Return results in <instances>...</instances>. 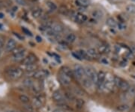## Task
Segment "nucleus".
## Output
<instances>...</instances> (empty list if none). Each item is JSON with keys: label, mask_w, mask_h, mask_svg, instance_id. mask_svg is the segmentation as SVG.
Listing matches in <instances>:
<instances>
[{"label": "nucleus", "mask_w": 135, "mask_h": 112, "mask_svg": "<svg viewBox=\"0 0 135 112\" xmlns=\"http://www.w3.org/2000/svg\"><path fill=\"white\" fill-rule=\"evenodd\" d=\"M86 52H87V54L89 55V56L90 58H93V59L98 58V52H97V50H96L95 49H94V48H89V49H88V50H87Z\"/></svg>", "instance_id": "4be33fe9"}, {"label": "nucleus", "mask_w": 135, "mask_h": 112, "mask_svg": "<svg viewBox=\"0 0 135 112\" xmlns=\"http://www.w3.org/2000/svg\"><path fill=\"white\" fill-rule=\"evenodd\" d=\"M126 56H127V58H128V59H134V54L131 51L128 52Z\"/></svg>", "instance_id": "79ce46f5"}, {"label": "nucleus", "mask_w": 135, "mask_h": 112, "mask_svg": "<svg viewBox=\"0 0 135 112\" xmlns=\"http://www.w3.org/2000/svg\"><path fill=\"white\" fill-rule=\"evenodd\" d=\"M5 72H6V74L12 80H18L23 74V69L17 66H11V67L8 68Z\"/></svg>", "instance_id": "f257e3e1"}, {"label": "nucleus", "mask_w": 135, "mask_h": 112, "mask_svg": "<svg viewBox=\"0 0 135 112\" xmlns=\"http://www.w3.org/2000/svg\"><path fill=\"white\" fill-rule=\"evenodd\" d=\"M53 112H66V110H63V109H61V108H58L55 109Z\"/></svg>", "instance_id": "a18cd8bd"}, {"label": "nucleus", "mask_w": 135, "mask_h": 112, "mask_svg": "<svg viewBox=\"0 0 135 112\" xmlns=\"http://www.w3.org/2000/svg\"><path fill=\"white\" fill-rule=\"evenodd\" d=\"M26 50L16 54V55H13V60L15 62H22L25 57H26Z\"/></svg>", "instance_id": "9b49d317"}, {"label": "nucleus", "mask_w": 135, "mask_h": 112, "mask_svg": "<svg viewBox=\"0 0 135 112\" xmlns=\"http://www.w3.org/2000/svg\"><path fill=\"white\" fill-rule=\"evenodd\" d=\"M47 7L51 10V11H56L57 9V6L55 3H53V2H50V1H48L47 2Z\"/></svg>", "instance_id": "72a5a7b5"}, {"label": "nucleus", "mask_w": 135, "mask_h": 112, "mask_svg": "<svg viewBox=\"0 0 135 112\" xmlns=\"http://www.w3.org/2000/svg\"><path fill=\"white\" fill-rule=\"evenodd\" d=\"M75 20L77 23L82 24V23H84V22H86L87 20V17L85 14H82V13H78L75 16Z\"/></svg>", "instance_id": "dca6fc26"}, {"label": "nucleus", "mask_w": 135, "mask_h": 112, "mask_svg": "<svg viewBox=\"0 0 135 112\" xmlns=\"http://www.w3.org/2000/svg\"><path fill=\"white\" fill-rule=\"evenodd\" d=\"M23 108L26 110V112H35V108L32 106V104H29V103L24 104Z\"/></svg>", "instance_id": "2f4dec72"}, {"label": "nucleus", "mask_w": 135, "mask_h": 112, "mask_svg": "<svg viewBox=\"0 0 135 112\" xmlns=\"http://www.w3.org/2000/svg\"><path fill=\"white\" fill-rule=\"evenodd\" d=\"M15 36H17V37H18L20 39H21V40H23V37H21V36H20L17 33H15Z\"/></svg>", "instance_id": "3c124183"}, {"label": "nucleus", "mask_w": 135, "mask_h": 112, "mask_svg": "<svg viewBox=\"0 0 135 112\" xmlns=\"http://www.w3.org/2000/svg\"><path fill=\"white\" fill-rule=\"evenodd\" d=\"M128 109H129V105L127 104H122L117 107V110L120 112H125L128 110Z\"/></svg>", "instance_id": "bb28decb"}, {"label": "nucleus", "mask_w": 135, "mask_h": 112, "mask_svg": "<svg viewBox=\"0 0 135 112\" xmlns=\"http://www.w3.org/2000/svg\"><path fill=\"white\" fill-rule=\"evenodd\" d=\"M126 12L131 14H135V6L134 5H128L126 6L125 8Z\"/></svg>", "instance_id": "c85d7f7f"}, {"label": "nucleus", "mask_w": 135, "mask_h": 112, "mask_svg": "<svg viewBox=\"0 0 135 112\" xmlns=\"http://www.w3.org/2000/svg\"><path fill=\"white\" fill-rule=\"evenodd\" d=\"M49 72L46 69H41V70H36L34 73L33 78L38 80H42L45 78H47L49 75Z\"/></svg>", "instance_id": "423d86ee"}, {"label": "nucleus", "mask_w": 135, "mask_h": 112, "mask_svg": "<svg viewBox=\"0 0 135 112\" xmlns=\"http://www.w3.org/2000/svg\"><path fill=\"white\" fill-rule=\"evenodd\" d=\"M23 50H25V49H24L23 47H16V48L12 50V54H13V55H16V54H17L23 51Z\"/></svg>", "instance_id": "e433bc0d"}, {"label": "nucleus", "mask_w": 135, "mask_h": 112, "mask_svg": "<svg viewBox=\"0 0 135 112\" xmlns=\"http://www.w3.org/2000/svg\"><path fill=\"white\" fill-rule=\"evenodd\" d=\"M98 50L100 54H109L110 52V47L107 44H102L98 47Z\"/></svg>", "instance_id": "9d476101"}, {"label": "nucleus", "mask_w": 135, "mask_h": 112, "mask_svg": "<svg viewBox=\"0 0 135 112\" xmlns=\"http://www.w3.org/2000/svg\"><path fill=\"white\" fill-rule=\"evenodd\" d=\"M122 81V80L119 77L114 76L113 78V83L114 86H116V87H119V86H120Z\"/></svg>", "instance_id": "393cba45"}, {"label": "nucleus", "mask_w": 135, "mask_h": 112, "mask_svg": "<svg viewBox=\"0 0 135 112\" xmlns=\"http://www.w3.org/2000/svg\"><path fill=\"white\" fill-rule=\"evenodd\" d=\"M17 4H19L20 6H26V0H15Z\"/></svg>", "instance_id": "ea45409f"}, {"label": "nucleus", "mask_w": 135, "mask_h": 112, "mask_svg": "<svg viewBox=\"0 0 135 112\" xmlns=\"http://www.w3.org/2000/svg\"><path fill=\"white\" fill-rule=\"evenodd\" d=\"M53 98L57 103L65 102V99H66L65 95L60 90H56L55 92H53Z\"/></svg>", "instance_id": "39448f33"}, {"label": "nucleus", "mask_w": 135, "mask_h": 112, "mask_svg": "<svg viewBox=\"0 0 135 112\" xmlns=\"http://www.w3.org/2000/svg\"><path fill=\"white\" fill-rule=\"evenodd\" d=\"M35 39H36V41H37L38 42H42V38H41V37L39 36H37L35 37Z\"/></svg>", "instance_id": "49530a36"}, {"label": "nucleus", "mask_w": 135, "mask_h": 112, "mask_svg": "<svg viewBox=\"0 0 135 112\" xmlns=\"http://www.w3.org/2000/svg\"><path fill=\"white\" fill-rule=\"evenodd\" d=\"M106 23H107V26L111 27V28H115L116 26H117V23H116V21L113 18H109L107 20Z\"/></svg>", "instance_id": "5701e85b"}, {"label": "nucleus", "mask_w": 135, "mask_h": 112, "mask_svg": "<svg viewBox=\"0 0 135 112\" xmlns=\"http://www.w3.org/2000/svg\"><path fill=\"white\" fill-rule=\"evenodd\" d=\"M43 14V10L41 8H38L35 11L32 12V15L34 18H38L40 17H41Z\"/></svg>", "instance_id": "b1692460"}, {"label": "nucleus", "mask_w": 135, "mask_h": 112, "mask_svg": "<svg viewBox=\"0 0 135 112\" xmlns=\"http://www.w3.org/2000/svg\"><path fill=\"white\" fill-rule=\"evenodd\" d=\"M126 65H127V62L126 61H122V62H120V66H125Z\"/></svg>", "instance_id": "09e8293b"}, {"label": "nucleus", "mask_w": 135, "mask_h": 112, "mask_svg": "<svg viewBox=\"0 0 135 112\" xmlns=\"http://www.w3.org/2000/svg\"><path fill=\"white\" fill-rule=\"evenodd\" d=\"M8 112H16V111H14V110H9V111H8Z\"/></svg>", "instance_id": "6e6d98bb"}, {"label": "nucleus", "mask_w": 135, "mask_h": 112, "mask_svg": "<svg viewBox=\"0 0 135 112\" xmlns=\"http://www.w3.org/2000/svg\"><path fill=\"white\" fill-rule=\"evenodd\" d=\"M131 1H133L134 2H135V0H131Z\"/></svg>", "instance_id": "4d7b16f0"}, {"label": "nucleus", "mask_w": 135, "mask_h": 112, "mask_svg": "<svg viewBox=\"0 0 135 112\" xmlns=\"http://www.w3.org/2000/svg\"><path fill=\"white\" fill-rule=\"evenodd\" d=\"M61 72H63L64 74H65L66 75H68V77H70L71 78L74 77L73 70H71L68 66H62L61 68Z\"/></svg>", "instance_id": "4468645a"}, {"label": "nucleus", "mask_w": 135, "mask_h": 112, "mask_svg": "<svg viewBox=\"0 0 135 112\" xmlns=\"http://www.w3.org/2000/svg\"><path fill=\"white\" fill-rule=\"evenodd\" d=\"M85 104V102L83 99L82 98H77L76 99V106L78 108H82L83 106Z\"/></svg>", "instance_id": "c9c22d12"}, {"label": "nucleus", "mask_w": 135, "mask_h": 112, "mask_svg": "<svg viewBox=\"0 0 135 112\" xmlns=\"http://www.w3.org/2000/svg\"><path fill=\"white\" fill-rule=\"evenodd\" d=\"M23 84L26 87L29 88V89H32V86H34V84H35V82H34V80H33L32 78H24L23 80Z\"/></svg>", "instance_id": "ddd939ff"}, {"label": "nucleus", "mask_w": 135, "mask_h": 112, "mask_svg": "<svg viewBox=\"0 0 135 112\" xmlns=\"http://www.w3.org/2000/svg\"><path fill=\"white\" fill-rule=\"evenodd\" d=\"M2 48H0V56H2Z\"/></svg>", "instance_id": "864d4df0"}, {"label": "nucleus", "mask_w": 135, "mask_h": 112, "mask_svg": "<svg viewBox=\"0 0 135 112\" xmlns=\"http://www.w3.org/2000/svg\"><path fill=\"white\" fill-rule=\"evenodd\" d=\"M85 72H86V76L89 78L94 84L96 85L98 81V73L95 72V70L91 67H86L85 68Z\"/></svg>", "instance_id": "f03ea898"}, {"label": "nucleus", "mask_w": 135, "mask_h": 112, "mask_svg": "<svg viewBox=\"0 0 135 112\" xmlns=\"http://www.w3.org/2000/svg\"><path fill=\"white\" fill-rule=\"evenodd\" d=\"M16 45H17L16 42L14 39L10 38V39L8 40V42H7V43H6V44L5 46V50L8 51V52H11L16 48Z\"/></svg>", "instance_id": "1a4fd4ad"}, {"label": "nucleus", "mask_w": 135, "mask_h": 112, "mask_svg": "<svg viewBox=\"0 0 135 112\" xmlns=\"http://www.w3.org/2000/svg\"><path fill=\"white\" fill-rule=\"evenodd\" d=\"M101 62H103L104 64H108V62H107V60L106 59H102V60H101Z\"/></svg>", "instance_id": "8fccbe9b"}, {"label": "nucleus", "mask_w": 135, "mask_h": 112, "mask_svg": "<svg viewBox=\"0 0 135 112\" xmlns=\"http://www.w3.org/2000/svg\"><path fill=\"white\" fill-rule=\"evenodd\" d=\"M134 106H135V101H134Z\"/></svg>", "instance_id": "13d9d810"}, {"label": "nucleus", "mask_w": 135, "mask_h": 112, "mask_svg": "<svg viewBox=\"0 0 135 112\" xmlns=\"http://www.w3.org/2000/svg\"><path fill=\"white\" fill-rule=\"evenodd\" d=\"M130 84H129V83L128 82H127V81H125V80H122V83H121V84H120V86H119V89L122 91V92H126L128 90V89L130 88Z\"/></svg>", "instance_id": "6ab92c4d"}, {"label": "nucleus", "mask_w": 135, "mask_h": 112, "mask_svg": "<svg viewBox=\"0 0 135 112\" xmlns=\"http://www.w3.org/2000/svg\"><path fill=\"white\" fill-rule=\"evenodd\" d=\"M19 99L21 102H23V104H28L30 101L29 98L26 96V95H24V94H21L19 96Z\"/></svg>", "instance_id": "a878e982"}, {"label": "nucleus", "mask_w": 135, "mask_h": 112, "mask_svg": "<svg viewBox=\"0 0 135 112\" xmlns=\"http://www.w3.org/2000/svg\"><path fill=\"white\" fill-rule=\"evenodd\" d=\"M2 28H3L2 25V24H0V30H2Z\"/></svg>", "instance_id": "5fc2aeb1"}, {"label": "nucleus", "mask_w": 135, "mask_h": 112, "mask_svg": "<svg viewBox=\"0 0 135 112\" xmlns=\"http://www.w3.org/2000/svg\"><path fill=\"white\" fill-rule=\"evenodd\" d=\"M38 59L36 57V56L33 54H29V55H27L25 59L21 62L23 65L26 66L29 64H32V63H36Z\"/></svg>", "instance_id": "6e6552de"}, {"label": "nucleus", "mask_w": 135, "mask_h": 112, "mask_svg": "<svg viewBox=\"0 0 135 112\" xmlns=\"http://www.w3.org/2000/svg\"><path fill=\"white\" fill-rule=\"evenodd\" d=\"M76 40V36L74 33H69L66 36V41L69 43H73Z\"/></svg>", "instance_id": "c756f323"}, {"label": "nucleus", "mask_w": 135, "mask_h": 112, "mask_svg": "<svg viewBox=\"0 0 135 112\" xmlns=\"http://www.w3.org/2000/svg\"><path fill=\"white\" fill-rule=\"evenodd\" d=\"M83 86H84L86 88H88V89L92 88V86H93V85H94V84L92 83V81L89 78H87L86 76L83 78Z\"/></svg>", "instance_id": "f3484780"}, {"label": "nucleus", "mask_w": 135, "mask_h": 112, "mask_svg": "<svg viewBox=\"0 0 135 112\" xmlns=\"http://www.w3.org/2000/svg\"><path fill=\"white\" fill-rule=\"evenodd\" d=\"M59 12L60 14H63V15H66V14H68V9L67 8L66 6H62L59 8Z\"/></svg>", "instance_id": "f704fd0d"}, {"label": "nucleus", "mask_w": 135, "mask_h": 112, "mask_svg": "<svg viewBox=\"0 0 135 112\" xmlns=\"http://www.w3.org/2000/svg\"><path fill=\"white\" fill-rule=\"evenodd\" d=\"M72 56H74L76 59H77L78 60H83V59L81 58V56L77 53V51H75V52H74V53H72Z\"/></svg>", "instance_id": "a19ab883"}, {"label": "nucleus", "mask_w": 135, "mask_h": 112, "mask_svg": "<svg viewBox=\"0 0 135 112\" xmlns=\"http://www.w3.org/2000/svg\"><path fill=\"white\" fill-rule=\"evenodd\" d=\"M92 17L96 19V20H100L103 17H104V12L100 10V9H97V10H95L93 12H92Z\"/></svg>", "instance_id": "a211bd4d"}, {"label": "nucleus", "mask_w": 135, "mask_h": 112, "mask_svg": "<svg viewBox=\"0 0 135 112\" xmlns=\"http://www.w3.org/2000/svg\"><path fill=\"white\" fill-rule=\"evenodd\" d=\"M22 30H23V32L25 34H26V35H28V36H32V32H31L29 30H27L26 28H25V27H22Z\"/></svg>", "instance_id": "58836bf2"}, {"label": "nucleus", "mask_w": 135, "mask_h": 112, "mask_svg": "<svg viewBox=\"0 0 135 112\" xmlns=\"http://www.w3.org/2000/svg\"><path fill=\"white\" fill-rule=\"evenodd\" d=\"M64 95H65L66 99H68L70 101H74L75 100V96H74V94H72L69 91H65Z\"/></svg>", "instance_id": "7c9ffc66"}, {"label": "nucleus", "mask_w": 135, "mask_h": 112, "mask_svg": "<svg viewBox=\"0 0 135 112\" xmlns=\"http://www.w3.org/2000/svg\"><path fill=\"white\" fill-rule=\"evenodd\" d=\"M58 80L63 86H69L71 82V78L61 71L58 74Z\"/></svg>", "instance_id": "20e7f679"}, {"label": "nucleus", "mask_w": 135, "mask_h": 112, "mask_svg": "<svg viewBox=\"0 0 135 112\" xmlns=\"http://www.w3.org/2000/svg\"><path fill=\"white\" fill-rule=\"evenodd\" d=\"M75 3L80 7H86L90 4V0H76Z\"/></svg>", "instance_id": "412c9836"}, {"label": "nucleus", "mask_w": 135, "mask_h": 112, "mask_svg": "<svg viewBox=\"0 0 135 112\" xmlns=\"http://www.w3.org/2000/svg\"><path fill=\"white\" fill-rule=\"evenodd\" d=\"M105 78H106V73L104 72L101 71L98 73V81L96 86L98 89H102V86L105 83Z\"/></svg>", "instance_id": "0eeeda50"}, {"label": "nucleus", "mask_w": 135, "mask_h": 112, "mask_svg": "<svg viewBox=\"0 0 135 112\" xmlns=\"http://www.w3.org/2000/svg\"><path fill=\"white\" fill-rule=\"evenodd\" d=\"M51 28H52V30L54 31V32L56 33V34L61 33V32L63 31V30H64L63 26H62L60 24H58V23H53V24H52Z\"/></svg>", "instance_id": "f8f14e48"}, {"label": "nucleus", "mask_w": 135, "mask_h": 112, "mask_svg": "<svg viewBox=\"0 0 135 112\" xmlns=\"http://www.w3.org/2000/svg\"><path fill=\"white\" fill-rule=\"evenodd\" d=\"M73 72H74V77L77 78V79H83V78L86 77L85 68L80 65H75L74 66Z\"/></svg>", "instance_id": "7ed1b4c3"}, {"label": "nucleus", "mask_w": 135, "mask_h": 112, "mask_svg": "<svg viewBox=\"0 0 135 112\" xmlns=\"http://www.w3.org/2000/svg\"><path fill=\"white\" fill-rule=\"evenodd\" d=\"M43 103L44 102L38 99L36 96H34L32 100V104L35 108H41L43 105Z\"/></svg>", "instance_id": "2eb2a0df"}, {"label": "nucleus", "mask_w": 135, "mask_h": 112, "mask_svg": "<svg viewBox=\"0 0 135 112\" xmlns=\"http://www.w3.org/2000/svg\"><path fill=\"white\" fill-rule=\"evenodd\" d=\"M57 104H58V107L59 108H61V109H63V110H71V107L65 102H61V103H57Z\"/></svg>", "instance_id": "cd10ccee"}, {"label": "nucleus", "mask_w": 135, "mask_h": 112, "mask_svg": "<svg viewBox=\"0 0 135 112\" xmlns=\"http://www.w3.org/2000/svg\"><path fill=\"white\" fill-rule=\"evenodd\" d=\"M119 51H120V48H119V46L116 45V46H115V52H116V53H119Z\"/></svg>", "instance_id": "de8ad7c7"}, {"label": "nucleus", "mask_w": 135, "mask_h": 112, "mask_svg": "<svg viewBox=\"0 0 135 112\" xmlns=\"http://www.w3.org/2000/svg\"><path fill=\"white\" fill-rule=\"evenodd\" d=\"M25 70L26 72H35L38 70V65L36 63H32L25 66Z\"/></svg>", "instance_id": "aec40b11"}, {"label": "nucleus", "mask_w": 135, "mask_h": 112, "mask_svg": "<svg viewBox=\"0 0 135 112\" xmlns=\"http://www.w3.org/2000/svg\"><path fill=\"white\" fill-rule=\"evenodd\" d=\"M130 49H131V51L133 54H135V44H131L130 46Z\"/></svg>", "instance_id": "c03bdc74"}, {"label": "nucleus", "mask_w": 135, "mask_h": 112, "mask_svg": "<svg viewBox=\"0 0 135 112\" xmlns=\"http://www.w3.org/2000/svg\"><path fill=\"white\" fill-rule=\"evenodd\" d=\"M117 26L119 28V30H125L126 29V25L125 23H123L122 21H120L117 24Z\"/></svg>", "instance_id": "4c0bfd02"}, {"label": "nucleus", "mask_w": 135, "mask_h": 112, "mask_svg": "<svg viewBox=\"0 0 135 112\" xmlns=\"http://www.w3.org/2000/svg\"><path fill=\"white\" fill-rule=\"evenodd\" d=\"M126 93H127V94H125L126 96H131V97L135 96V86H131L130 88L128 89V90L126 92Z\"/></svg>", "instance_id": "473e14b6"}, {"label": "nucleus", "mask_w": 135, "mask_h": 112, "mask_svg": "<svg viewBox=\"0 0 135 112\" xmlns=\"http://www.w3.org/2000/svg\"><path fill=\"white\" fill-rule=\"evenodd\" d=\"M18 112H22V111H18Z\"/></svg>", "instance_id": "bf43d9fd"}, {"label": "nucleus", "mask_w": 135, "mask_h": 112, "mask_svg": "<svg viewBox=\"0 0 135 112\" xmlns=\"http://www.w3.org/2000/svg\"><path fill=\"white\" fill-rule=\"evenodd\" d=\"M3 18H4V14L0 12V19H2Z\"/></svg>", "instance_id": "603ef678"}, {"label": "nucleus", "mask_w": 135, "mask_h": 112, "mask_svg": "<svg viewBox=\"0 0 135 112\" xmlns=\"http://www.w3.org/2000/svg\"><path fill=\"white\" fill-rule=\"evenodd\" d=\"M5 44V41L2 37H0V48H2Z\"/></svg>", "instance_id": "37998d69"}]
</instances>
